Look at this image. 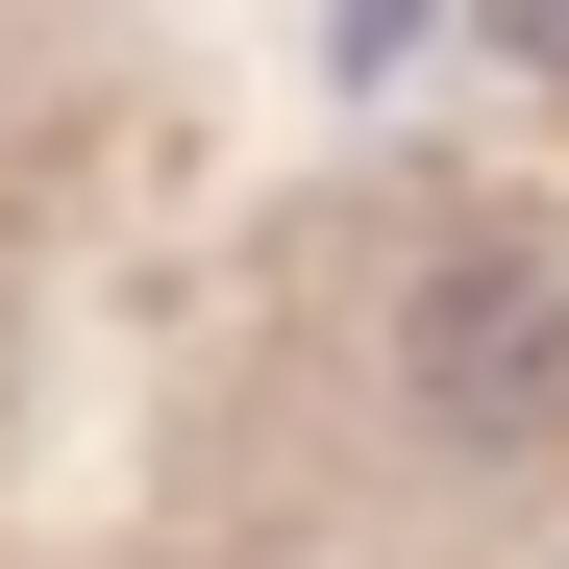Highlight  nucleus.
I'll list each match as a JSON object with an SVG mask.
<instances>
[{
	"instance_id": "f257e3e1",
	"label": "nucleus",
	"mask_w": 569,
	"mask_h": 569,
	"mask_svg": "<svg viewBox=\"0 0 569 569\" xmlns=\"http://www.w3.org/2000/svg\"><path fill=\"white\" fill-rule=\"evenodd\" d=\"M371 421L421 470H470V496L569 470V223H496V199L397 223V272H371Z\"/></svg>"
}]
</instances>
